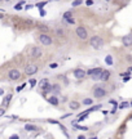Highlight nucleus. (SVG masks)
<instances>
[{
    "mask_svg": "<svg viewBox=\"0 0 132 139\" xmlns=\"http://www.w3.org/2000/svg\"><path fill=\"white\" fill-rule=\"evenodd\" d=\"M53 32H54V35L57 36V37H65V36H66V30H65V28H62V27H57V28H54V30H53Z\"/></svg>",
    "mask_w": 132,
    "mask_h": 139,
    "instance_id": "obj_11",
    "label": "nucleus"
},
{
    "mask_svg": "<svg viewBox=\"0 0 132 139\" xmlns=\"http://www.w3.org/2000/svg\"><path fill=\"white\" fill-rule=\"evenodd\" d=\"M49 67H51V68H56V67H57V63H51Z\"/></svg>",
    "mask_w": 132,
    "mask_h": 139,
    "instance_id": "obj_32",
    "label": "nucleus"
},
{
    "mask_svg": "<svg viewBox=\"0 0 132 139\" xmlns=\"http://www.w3.org/2000/svg\"><path fill=\"white\" fill-rule=\"evenodd\" d=\"M36 81H38V80H35V79H31V80H29V84H30V86H31V88H34V86L36 85Z\"/></svg>",
    "mask_w": 132,
    "mask_h": 139,
    "instance_id": "obj_26",
    "label": "nucleus"
},
{
    "mask_svg": "<svg viewBox=\"0 0 132 139\" xmlns=\"http://www.w3.org/2000/svg\"><path fill=\"white\" fill-rule=\"evenodd\" d=\"M36 26H38V28H39L40 34H47V32H49V31H51L49 26H47V25H44V23H38Z\"/></svg>",
    "mask_w": 132,
    "mask_h": 139,
    "instance_id": "obj_12",
    "label": "nucleus"
},
{
    "mask_svg": "<svg viewBox=\"0 0 132 139\" xmlns=\"http://www.w3.org/2000/svg\"><path fill=\"white\" fill-rule=\"evenodd\" d=\"M25 130L26 131H35V130H38V128L35 125H32V124H26L25 125Z\"/></svg>",
    "mask_w": 132,
    "mask_h": 139,
    "instance_id": "obj_18",
    "label": "nucleus"
},
{
    "mask_svg": "<svg viewBox=\"0 0 132 139\" xmlns=\"http://www.w3.org/2000/svg\"><path fill=\"white\" fill-rule=\"evenodd\" d=\"M27 54H29L30 58H32V59H38V58H40V57L43 55V49H42L40 47L34 45V47H31V48L27 50Z\"/></svg>",
    "mask_w": 132,
    "mask_h": 139,
    "instance_id": "obj_1",
    "label": "nucleus"
},
{
    "mask_svg": "<svg viewBox=\"0 0 132 139\" xmlns=\"http://www.w3.org/2000/svg\"><path fill=\"white\" fill-rule=\"evenodd\" d=\"M23 5H25V2H20L18 4L14 5V9L16 10H21V9H23Z\"/></svg>",
    "mask_w": 132,
    "mask_h": 139,
    "instance_id": "obj_22",
    "label": "nucleus"
},
{
    "mask_svg": "<svg viewBox=\"0 0 132 139\" xmlns=\"http://www.w3.org/2000/svg\"><path fill=\"white\" fill-rule=\"evenodd\" d=\"M8 77L10 79V80L16 81V80H20L21 79V71L17 70V68H12L8 71Z\"/></svg>",
    "mask_w": 132,
    "mask_h": 139,
    "instance_id": "obj_7",
    "label": "nucleus"
},
{
    "mask_svg": "<svg viewBox=\"0 0 132 139\" xmlns=\"http://www.w3.org/2000/svg\"><path fill=\"white\" fill-rule=\"evenodd\" d=\"M62 17H64V19L71 18V17H73V12H65V13L62 14Z\"/></svg>",
    "mask_w": 132,
    "mask_h": 139,
    "instance_id": "obj_23",
    "label": "nucleus"
},
{
    "mask_svg": "<svg viewBox=\"0 0 132 139\" xmlns=\"http://www.w3.org/2000/svg\"><path fill=\"white\" fill-rule=\"evenodd\" d=\"M40 16H42V17L45 16V10H44V9H40Z\"/></svg>",
    "mask_w": 132,
    "mask_h": 139,
    "instance_id": "obj_33",
    "label": "nucleus"
},
{
    "mask_svg": "<svg viewBox=\"0 0 132 139\" xmlns=\"http://www.w3.org/2000/svg\"><path fill=\"white\" fill-rule=\"evenodd\" d=\"M104 70L100 68V67H96V68H91L87 71V75L91 76L92 80H99V79H101V75H102Z\"/></svg>",
    "mask_w": 132,
    "mask_h": 139,
    "instance_id": "obj_4",
    "label": "nucleus"
},
{
    "mask_svg": "<svg viewBox=\"0 0 132 139\" xmlns=\"http://www.w3.org/2000/svg\"><path fill=\"white\" fill-rule=\"evenodd\" d=\"M89 45L93 48V49H100L102 45H104V39L99 35H95L89 39Z\"/></svg>",
    "mask_w": 132,
    "mask_h": 139,
    "instance_id": "obj_2",
    "label": "nucleus"
},
{
    "mask_svg": "<svg viewBox=\"0 0 132 139\" xmlns=\"http://www.w3.org/2000/svg\"><path fill=\"white\" fill-rule=\"evenodd\" d=\"M38 41H39L42 45H45V47H49V45L53 44L52 37L48 34H39L38 35Z\"/></svg>",
    "mask_w": 132,
    "mask_h": 139,
    "instance_id": "obj_3",
    "label": "nucleus"
},
{
    "mask_svg": "<svg viewBox=\"0 0 132 139\" xmlns=\"http://www.w3.org/2000/svg\"><path fill=\"white\" fill-rule=\"evenodd\" d=\"M65 21H66L69 25H74V23H75V19H74L73 17H71V18H67V19H65Z\"/></svg>",
    "mask_w": 132,
    "mask_h": 139,
    "instance_id": "obj_27",
    "label": "nucleus"
},
{
    "mask_svg": "<svg viewBox=\"0 0 132 139\" xmlns=\"http://www.w3.org/2000/svg\"><path fill=\"white\" fill-rule=\"evenodd\" d=\"M32 8V4H27L26 7H25V9H31Z\"/></svg>",
    "mask_w": 132,
    "mask_h": 139,
    "instance_id": "obj_35",
    "label": "nucleus"
},
{
    "mask_svg": "<svg viewBox=\"0 0 132 139\" xmlns=\"http://www.w3.org/2000/svg\"><path fill=\"white\" fill-rule=\"evenodd\" d=\"M12 98H13V95H12V94H7V95L4 97V99H3V108H4V107H7V106L9 104V102L12 101Z\"/></svg>",
    "mask_w": 132,
    "mask_h": 139,
    "instance_id": "obj_15",
    "label": "nucleus"
},
{
    "mask_svg": "<svg viewBox=\"0 0 132 139\" xmlns=\"http://www.w3.org/2000/svg\"><path fill=\"white\" fill-rule=\"evenodd\" d=\"M74 126H75V128H78L79 130H84V131H87V130H88V128H87V126H80V125H77L75 122H74Z\"/></svg>",
    "mask_w": 132,
    "mask_h": 139,
    "instance_id": "obj_25",
    "label": "nucleus"
},
{
    "mask_svg": "<svg viewBox=\"0 0 132 139\" xmlns=\"http://www.w3.org/2000/svg\"><path fill=\"white\" fill-rule=\"evenodd\" d=\"M69 107H70L73 111H75V110H78V108L80 107V103L77 102V101H71V102L69 103Z\"/></svg>",
    "mask_w": 132,
    "mask_h": 139,
    "instance_id": "obj_16",
    "label": "nucleus"
},
{
    "mask_svg": "<svg viewBox=\"0 0 132 139\" xmlns=\"http://www.w3.org/2000/svg\"><path fill=\"white\" fill-rule=\"evenodd\" d=\"M105 63L109 65V66H111L113 63H114V61H113V57H111V55H107V57L105 58Z\"/></svg>",
    "mask_w": 132,
    "mask_h": 139,
    "instance_id": "obj_21",
    "label": "nucleus"
},
{
    "mask_svg": "<svg viewBox=\"0 0 132 139\" xmlns=\"http://www.w3.org/2000/svg\"><path fill=\"white\" fill-rule=\"evenodd\" d=\"M131 106H132V102H131Z\"/></svg>",
    "mask_w": 132,
    "mask_h": 139,
    "instance_id": "obj_40",
    "label": "nucleus"
},
{
    "mask_svg": "<svg viewBox=\"0 0 132 139\" xmlns=\"http://www.w3.org/2000/svg\"><path fill=\"white\" fill-rule=\"evenodd\" d=\"M45 4H47V2H43V3H38V4H36V5H38V7H39V8H40V9H43V7H44V5H45Z\"/></svg>",
    "mask_w": 132,
    "mask_h": 139,
    "instance_id": "obj_29",
    "label": "nucleus"
},
{
    "mask_svg": "<svg viewBox=\"0 0 132 139\" xmlns=\"http://www.w3.org/2000/svg\"><path fill=\"white\" fill-rule=\"evenodd\" d=\"M92 93H93V97H95L96 99H101V98L106 97V94H107L106 90H105L102 86H99V85H96L95 88H93Z\"/></svg>",
    "mask_w": 132,
    "mask_h": 139,
    "instance_id": "obj_5",
    "label": "nucleus"
},
{
    "mask_svg": "<svg viewBox=\"0 0 132 139\" xmlns=\"http://www.w3.org/2000/svg\"><path fill=\"white\" fill-rule=\"evenodd\" d=\"M74 77L75 79H78V80H83V79H86L87 76V71L83 70V68H77V70H74Z\"/></svg>",
    "mask_w": 132,
    "mask_h": 139,
    "instance_id": "obj_9",
    "label": "nucleus"
},
{
    "mask_svg": "<svg viewBox=\"0 0 132 139\" xmlns=\"http://www.w3.org/2000/svg\"><path fill=\"white\" fill-rule=\"evenodd\" d=\"M9 139H20V136H18V135H12Z\"/></svg>",
    "mask_w": 132,
    "mask_h": 139,
    "instance_id": "obj_34",
    "label": "nucleus"
},
{
    "mask_svg": "<svg viewBox=\"0 0 132 139\" xmlns=\"http://www.w3.org/2000/svg\"><path fill=\"white\" fill-rule=\"evenodd\" d=\"M25 85H26V84H22L21 86H18V88H17V91H21V90H22V89L25 88Z\"/></svg>",
    "mask_w": 132,
    "mask_h": 139,
    "instance_id": "obj_31",
    "label": "nucleus"
},
{
    "mask_svg": "<svg viewBox=\"0 0 132 139\" xmlns=\"http://www.w3.org/2000/svg\"><path fill=\"white\" fill-rule=\"evenodd\" d=\"M38 71H39V67H38V65H34V63H31V65H27V66L25 67V73H26L27 76L35 75Z\"/></svg>",
    "mask_w": 132,
    "mask_h": 139,
    "instance_id": "obj_8",
    "label": "nucleus"
},
{
    "mask_svg": "<svg viewBox=\"0 0 132 139\" xmlns=\"http://www.w3.org/2000/svg\"><path fill=\"white\" fill-rule=\"evenodd\" d=\"M83 104H84V106H91V104H93V99H92V98H84V99H83Z\"/></svg>",
    "mask_w": 132,
    "mask_h": 139,
    "instance_id": "obj_20",
    "label": "nucleus"
},
{
    "mask_svg": "<svg viewBox=\"0 0 132 139\" xmlns=\"http://www.w3.org/2000/svg\"><path fill=\"white\" fill-rule=\"evenodd\" d=\"M109 77H110V71L104 70V72H102V75H101V79H100V80H102V81H107V80H109Z\"/></svg>",
    "mask_w": 132,
    "mask_h": 139,
    "instance_id": "obj_17",
    "label": "nucleus"
},
{
    "mask_svg": "<svg viewBox=\"0 0 132 139\" xmlns=\"http://www.w3.org/2000/svg\"><path fill=\"white\" fill-rule=\"evenodd\" d=\"M128 106H131V103H128V102H123V103L119 104V108L123 110V108H126V107H128Z\"/></svg>",
    "mask_w": 132,
    "mask_h": 139,
    "instance_id": "obj_24",
    "label": "nucleus"
},
{
    "mask_svg": "<svg viewBox=\"0 0 132 139\" xmlns=\"http://www.w3.org/2000/svg\"><path fill=\"white\" fill-rule=\"evenodd\" d=\"M78 139H86L84 135H78Z\"/></svg>",
    "mask_w": 132,
    "mask_h": 139,
    "instance_id": "obj_37",
    "label": "nucleus"
},
{
    "mask_svg": "<svg viewBox=\"0 0 132 139\" xmlns=\"http://www.w3.org/2000/svg\"><path fill=\"white\" fill-rule=\"evenodd\" d=\"M75 32H77V36L80 39V40H87V39H88V31H87V28L83 27V26L77 27Z\"/></svg>",
    "mask_w": 132,
    "mask_h": 139,
    "instance_id": "obj_6",
    "label": "nucleus"
},
{
    "mask_svg": "<svg viewBox=\"0 0 132 139\" xmlns=\"http://www.w3.org/2000/svg\"><path fill=\"white\" fill-rule=\"evenodd\" d=\"M92 139H97V138H96V136H95V138H92Z\"/></svg>",
    "mask_w": 132,
    "mask_h": 139,
    "instance_id": "obj_39",
    "label": "nucleus"
},
{
    "mask_svg": "<svg viewBox=\"0 0 132 139\" xmlns=\"http://www.w3.org/2000/svg\"><path fill=\"white\" fill-rule=\"evenodd\" d=\"M127 71H128V72H132V67H129V68H128Z\"/></svg>",
    "mask_w": 132,
    "mask_h": 139,
    "instance_id": "obj_38",
    "label": "nucleus"
},
{
    "mask_svg": "<svg viewBox=\"0 0 132 139\" xmlns=\"http://www.w3.org/2000/svg\"><path fill=\"white\" fill-rule=\"evenodd\" d=\"M86 5H93V0H87V2H86Z\"/></svg>",
    "mask_w": 132,
    "mask_h": 139,
    "instance_id": "obj_30",
    "label": "nucleus"
},
{
    "mask_svg": "<svg viewBox=\"0 0 132 139\" xmlns=\"http://www.w3.org/2000/svg\"><path fill=\"white\" fill-rule=\"evenodd\" d=\"M48 103L49 104H52V106H58V98L57 97H54V95H52V97H49L48 98Z\"/></svg>",
    "mask_w": 132,
    "mask_h": 139,
    "instance_id": "obj_14",
    "label": "nucleus"
},
{
    "mask_svg": "<svg viewBox=\"0 0 132 139\" xmlns=\"http://www.w3.org/2000/svg\"><path fill=\"white\" fill-rule=\"evenodd\" d=\"M53 93L54 94L61 93V85L60 84H53Z\"/></svg>",
    "mask_w": 132,
    "mask_h": 139,
    "instance_id": "obj_19",
    "label": "nucleus"
},
{
    "mask_svg": "<svg viewBox=\"0 0 132 139\" xmlns=\"http://www.w3.org/2000/svg\"><path fill=\"white\" fill-rule=\"evenodd\" d=\"M38 84H39V86H40V90H44L45 88H48V86L51 85V83H49L48 79H42V80L38 83Z\"/></svg>",
    "mask_w": 132,
    "mask_h": 139,
    "instance_id": "obj_13",
    "label": "nucleus"
},
{
    "mask_svg": "<svg viewBox=\"0 0 132 139\" xmlns=\"http://www.w3.org/2000/svg\"><path fill=\"white\" fill-rule=\"evenodd\" d=\"M122 43H123L124 47H131V45H132V34H128V35L123 36Z\"/></svg>",
    "mask_w": 132,
    "mask_h": 139,
    "instance_id": "obj_10",
    "label": "nucleus"
},
{
    "mask_svg": "<svg viewBox=\"0 0 132 139\" xmlns=\"http://www.w3.org/2000/svg\"><path fill=\"white\" fill-rule=\"evenodd\" d=\"M80 4H83V2H73V3H71L73 7H79Z\"/></svg>",
    "mask_w": 132,
    "mask_h": 139,
    "instance_id": "obj_28",
    "label": "nucleus"
},
{
    "mask_svg": "<svg viewBox=\"0 0 132 139\" xmlns=\"http://www.w3.org/2000/svg\"><path fill=\"white\" fill-rule=\"evenodd\" d=\"M3 115H4V108L0 110V116H3Z\"/></svg>",
    "mask_w": 132,
    "mask_h": 139,
    "instance_id": "obj_36",
    "label": "nucleus"
}]
</instances>
